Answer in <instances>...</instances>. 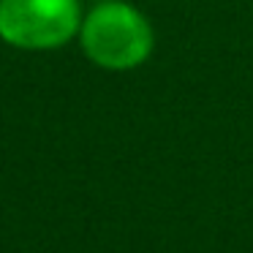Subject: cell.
I'll return each mask as SVG.
<instances>
[{"label":"cell","mask_w":253,"mask_h":253,"mask_svg":"<svg viewBox=\"0 0 253 253\" xmlns=\"http://www.w3.org/2000/svg\"><path fill=\"white\" fill-rule=\"evenodd\" d=\"M82 44L93 63L112 71H126L150 57L153 30L128 3H101L84 19Z\"/></svg>","instance_id":"cell-1"},{"label":"cell","mask_w":253,"mask_h":253,"mask_svg":"<svg viewBox=\"0 0 253 253\" xmlns=\"http://www.w3.org/2000/svg\"><path fill=\"white\" fill-rule=\"evenodd\" d=\"M77 28V0H0V39L19 49L60 46Z\"/></svg>","instance_id":"cell-2"}]
</instances>
